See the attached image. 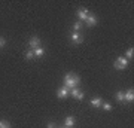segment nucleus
<instances>
[{
    "label": "nucleus",
    "mask_w": 134,
    "mask_h": 128,
    "mask_svg": "<svg viewBox=\"0 0 134 128\" xmlns=\"http://www.w3.org/2000/svg\"><path fill=\"white\" fill-rule=\"evenodd\" d=\"M70 94H72L75 98H77V100H82L83 97H85V92L81 91V90H77V88H72V90H70Z\"/></svg>",
    "instance_id": "7ed1b4c3"
},
{
    "label": "nucleus",
    "mask_w": 134,
    "mask_h": 128,
    "mask_svg": "<svg viewBox=\"0 0 134 128\" xmlns=\"http://www.w3.org/2000/svg\"><path fill=\"white\" fill-rule=\"evenodd\" d=\"M88 15H90L88 9H79V10H77V16H79L81 21H85V19L88 18Z\"/></svg>",
    "instance_id": "6e6552de"
},
{
    "label": "nucleus",
    "mask_w": 134,
    "mask_h": 128,
    "mask_svg": "<svg viewBox=\"0 0 134 128\" xmlns=\"http://www.w3.org/2000/svg\"><path fill=\"white\" fill-rule=\"evenodd\" d=\"M101 104H103V100L101 98H92L91 100V106L92 107H101Z\"/></svg>",
    "instance_id": "9d476101"
},
{
    "label": "nucleus",
    "mask_w": 134,
    "mask_h": 128,
    "mask_svg": "<svg viewBox=\"0 0 134 128\" xmlns=\"http://www.w3.org/2000/svg\"><path fill=\"white\" fill-rule=\"evenodd\" d=\"M64 128H69V127H64Z\"/></svg>",
    "instance_id": "412c9836"
},
{
    "label": "nucleus",
    "mask_w": 134,
    "mask_h": 128,
    "mask_svg": "<svg viewBox=\"0 0 134 128\" xmlns=\"http://www.w3.org/2000/svg\"><path fill=\"white\" fill-rule=\"evenodd\" d=\"M133 55H134V49H133V48H130V49H127L125 58H127V60H128V58H133Z\"/></svg>",
    "instance_id": "ddd939ff"
},
{
    "label": "nucleus",
    "mask_w": 134,
    "mask_h": 128,
    "mask_svg": "<svg viewBox=\"0 0 134 128\" xmlns=\"http://www.w3.org/2000/svg\"><path fill=\"white\" fill-rule=\"evenodd\" d=\"M5 45H6V40L3 37H0V49H2V48H5Z\"/></svg>",
    "instance_id": "6ab92c4d"
},
{
    "label": "nucleus",
    "mask_w": 134,
    "mask_h": 128,
    "mask_svg": "<svg viewBox=\"0 0 134 128\" xmlns=\"http://www.w3.org/2000/svg\"><path fill=\"white\" fill-rule=\"evenodd\" d=\"M69 94H70V90L66 88V86H63V88H60V90L57 91V97L58 98H66Z\"/></svg>",
    "instance_id": "20e7f679"
},
{
    "label": "nucleus",
    "mask_w": 134,
    "mask_h": 128,
    "mask_svg": "<svg viewBox=\"0 0 134 128\" xmlns=\"http://www.w3.org/2000/svg\"><path fill=\"white\" fill-rule=\"evenodd\" d=\"M0 128H10V124L8 121H0Z\"/></svg>",
    "instance_id": "dca6fc26"
},
{
    "label": "nucleus",
    "mask_w": 134,
    "mask_h": 128,
    "mask_svg": "<svg viewBox=\"0 0 134 128\" xmlns=\"http://www.w3.org/2000/svg\"><path fill=\"white\" fill-rule=\"evenodd\" d=\"M33 54H34V57H37V58H40L45 54V51H43V48H36V49H33Z\"/></svg>",
    "instance_id": "9b49d317"
},
{
    "label": "nucleus",
    "mask_w": 134,
    "mask_h": 128,
    "mask_svg": "<svg viewBox=\"0 0 134 128\" xmlns=\"http://www.w3.org/2000/svg\"><path fill=\"white\" fill-rule=\"evenodd\" d=\"M70 39H72V42H75V43H81L82 42V37H81V34L79 33H72V36H70Z\"/></svg>",
    "instance_id": "1a4fd4ad"
},
{
    "label": "nucleus",
    "mask_w": 134,
    "mask_h": 128,
    "mask_svg": "<svg viewBox=\"0 0 134 128\" xmlns=\"http://www.w3.org/2000/svg\"><path fill=\"white\" fill-rule=\"evenodd\" d=\"M81 27H82V21H77V23H75V25H73V29H75V31H79L81 30Z\"/></svg>",
    "instance_id": "2eb2a0df"
},
{
    "label": "nucleus",
    "mask_w": 134,
    "mask_h": 128,
    "mask_svg": "<svg viewBox=\"0 0 134 128\" xmlns=\"http://www.w3.org/2000/svg\"><path fill=\"white\" fill-rule=\"evenodd\" d=\"M85 23H86V25H90V27H92V25H96L98 21H97V16H94V15H88V18L85 19Z\"/></svg>",
    "instance_id": "0eeeda50"
},
{
    "label": "nucleus",
    "mask_w": 134,
    "mask_h": 128,
    "mask_svg": "<svg viewBox=\"0 0 134 128\" xmlns=\"http://www.w3.org/2000/svg\"><path fill=\"white\" fill-rule=\"evenodd\" d=\"M127 66H128V60L125 57H118L116 61L113 63V67L116 70H124V69H127Z\"/></svg>",
    "instance_id": "f03ea898"
},
{
    "label": "nucleus",
    "mask_w": 134,
    "mask_h": 128,
    "mask_svg": "<svg viewBox=\"0 0 134 128\" xmlns=\"http://www.w3.org/2000/svg\"><path fill=\"white\" fill-rule=\"evenodd\" d=\"M101 107H103L104 110H112V104H109V103H103Z\"/></svg>",
    "instance_id": "a211bd4d"
},
{
    "label": "nucleus",
    "mask_w": 134,
    "mask_h": 128,
    "mask_svg": "<svg viewBox=\"0 0 134 128\" xmlns=\"http://www.w3.org/2000/svg\"><path fill=\"white\" fill-rule=\"evenodd\" d=\"M124 100L127 103H133L134 100V91L133 90H128L127 92H124Z\"/></svg>",
    "instance_id": "423d86ee"
},
{
    "label": "nucleus",
    "mask_w": 134,
    "mask_h": 128,
    "mask_svg": "<svg viewBox=\"0 0 134 128\" xmlns=\"http://www.w3.org/2000/svg\"><path fill=\"white\" fill-rule=\"evenodd\" d=\"M34 58V54H33V51H31V49H30V51H27V52H25V60H33Z\"/></svg>",
    "instance_id": "4468645a"
},
{
    "label": "nucleus",
    "mask_w": 134,
    "mask_h": 128,
    "mask_svg": "<svg viewBox=\"0 0 134 128\" xmlns=\"http://www.w3.org/2000/svg\"><path fill=\"white\" fill-rule=\"evenodd\" d=\"M73 125H75V118H73V116H67L66 118V127L72 128Z\"/></svg>",
    "instance_id": "f8f14e48"
},
{
    "label": "nucleus",
    "mask_w": 134,
    "mask_h": 128,
    "mask_svg": "<svg viewBox=\"0 0 134 128\" xmlns=\"http://www.w3.org/2000/svg\"><path fill=\"white\" fill-rule=\"evenodd\" d=\"M48 128H55V124H54V122H49V124H48Z\"/></svg>",
    "instance_id": "aec40b11"
},
{
    "label": "nucleus",
    "mask_w": 134,
    "mask_h": 128,
    "mask_svg": "<svg viewBox=\"0 0 134 128\" xmlns=\"http://www.w3.org/2000/svg\"><path fill=\"white\" fill-rule=\"evenodd\" d=\"M116 100H118V101H124V92H118V94H116Z\"/></svg>",
    "instance_id": "f3484780"
},
{
    "label": "nucleus",
    "mask_w": 134,
    "mask_h": 128,
    "mask_svg": "<svg viewBox=\"0 0 134 128\" xmlns=\"http://www.w3.org/2000/svg\"><path fill=\"white\" fill-rule=\"evenodd\" d=\"M29 45H30V49L33 51V49H36V48L40 46V39L39 37H31L30 39V42H29Z\"/></svg>",
    "instance_id": "39448f33"
},
{
    "label": "nucleus",
    "mask_w": 134,
    "mask_h": 128,
    "mask_svg": "<svg viewBox=\"0 0 134 128\" xmlns=\"http://www.w3.org/2000/svg\"><path fill=\"white\" fill-rule=\"evenodd\" d=\"M79 82H81V77L77 75H72V73H67L64 76V86L69 88V90H72V88H76V85H79Z\"/></svg>",
    "instance_id": "f257e3e1"
}]
</instances>
